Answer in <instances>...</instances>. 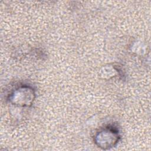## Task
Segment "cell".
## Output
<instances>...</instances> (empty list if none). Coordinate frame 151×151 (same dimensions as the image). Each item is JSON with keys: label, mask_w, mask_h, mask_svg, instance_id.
<instances>
[{"label": "cell", "mask_w": 151, "mask_h": 151, "mask_svg": "<svg viewBox=\"0 0 151 151\" xmlns=\"http://www.w3.org/2000/svg\"><path fill=\"white\" fill-rule=\"evenodd\" d=\"M120 135L117 129L107 127L99 132L95 136L94 141L98 147L103 149H109L119 142Z\"/></svg>", "instance_id": "1"}, {"label": "cell", "mask_w": 151, "mask_h": 151, "mask_svg": "<svg viewBox=\"0 0 151 151\" xmlns=\"http://www.w3.org/2000/svg\"><path fill=\"white\" fill-rule=\"evenodd\" d=\"M35 97V93L32 87L28 86H21L16 88L11 94L10 101L15 105L29 106Z\"/></svg>", "instance_id": "2"}]
</instances>
